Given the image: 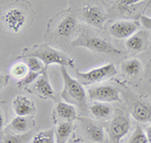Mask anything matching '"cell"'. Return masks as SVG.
<instances>
[{
  "label": "cell",
  "instance_id": "obj_26",
  "mask_svg": "<svg viewBox=\"0 0 151 143\" xmlns=\"http://www.w3.org/2000/svg\"><path fill=\"white\" fill-rule=\"evenodd\" d=\"M26 136H27V134L17 135L10 133L9 135H6L4 137V139L2 140V143H22L26 140Z\"/></svg>",
  "mask_w": 151,
  "mask_h": 143
},
{
  "label": "cell",
  "instance_id": "obj_23",
  "mask_svg": "<svg viewBox=\"0 0 151 143\" xmlns=\"http://www.w3.org/2000/svg\"><path fill=\"white\" fill-rule=\"evenodd\" d=\"M21 60L27 65L30 72L42 74V73L47 69V68L45 66V64H43L40 59H37V57H22Z\"/></svg>",
  "mask_w": 151,
  "mask_h": 143
},
{
  "label": "cell",
  "instance_id": "obj_16",
  "mask_svg": "<svg viewBox=\"0 0 151 143\" xmlns=\"http://www.w3.org/2000/svg\"><path fill=\"white\" fill-rule=\"evenodd\" d=\"M35 123L31 117H19L16 116L11 120L8 125V130L13 134L24 135L27 134L30 129L33 127Z\"/></svg>",
  "mask_w": 151,
  "mask_h": 143
},
{
  "label": "cell",
  "instance_id": "obj_5",
  "mask_svg": "<svg viewBox=\"0 0 151 143\" xmlns=\"http://www.w3.org/2000/svg\"><path fill=\"white\" fill-rule=\"evenodd\" d=\"M27 12L22 6H11L3 14V23L12 33H18L27 24Z\"/></svg>",
  "mask_w": 151,
  "mask_h": 143
},
{
  "label": "cell",
  "instance_id": "obj_6",
  "mask_svg": "<svg viewBox=\"0 0 151 143\" xmlns=\"http://www.w3.org/2000/svg\"><path fill=\"white\" fill-rule=\"evenodd\" d=\"M87 93L90 100L97 103H113L121 101L120 91L111 85L90 87Z\"/></svg>",
  "mask_w": 151,
  "mask_h": 143
},
{
  "label": "cell",
  "instance_id": "obj_20",
  "mask_svg": "<svg viewBox=\"0 0 151 143\" xmlns=\"http://www.w3.org/2000/svg\"><path fill=\"white\" fill-rule=\"evenodd\" d=\"M74 129L73 123L70 122H65V123H60L57 125V127L55 128V142L57 143H67L69 140Z\"/></svg>",
  "mask_w": 151,
  "mask_h": 143
},
{
  "label": "cell",
  "instance_id": "obj_3",
  "mask_svg": "<svg viewBox=\"0 0 151 143\" xmlns=\"http://www.w3.org/2000/svg\"><path fill=\"white\" fill-rule=\"evenodd\" d=\"M73 47H85L92 52L109 55H120L121 50L114 47L111 42L96 35H90L87 33H80L79 36L73 42Z\"/></svg>",
  "mask_w": 151,
  "mask_h": 143
},
{
  "label": "cell",
  "instance_id": "obj_28",
  "mask_svg": "<svg viewBox=\"0 0 151 143\" xmlns=\"http://www.w3.org/2000/svg\"><path fill=\"white\" fill-rule=\"evenodd\" d=\"M140 23L146 29L151 30V17H148L146 15H142L140 17Z\"/></svg>",
  "mask_w": 151,
  "mask_h": 143
},
{
  "label": "cell",
  "instance_id": "obj_11",
  "mask_svg": "<svg viewBox=\"0 0 151 143\" xmlns=\"http://www.w3.org/2000/svg\"><path fill=\"white\" fill-rule=\"evenodd\" d=\"M12 109L16 116L19 117H31L36 112L35 102L26 96L19 95L12 102Z\"/></svg>",
  "mask_w": 151,
  "mask_h": 143
},
{
  "label": "cell",
  "instance_id": "obj_1",
  "mask_svg": "<svg viewBox=\"0 0 151 143\" xmlns=\"http://www.w3.org/2000/svg\"><path fill=\"white\" fill-rule=\"evenodd\" d=\"M60 75L64 81V89L60 92L62 99L67 103L75 106L83 113H86L89 106L87 103L88 94L85 91L84 86L77 79L70 76L67 67H60Z\"/></svg>",
  "mask_w": 151,
  "mask_h": 143
},
{
  "label": "cell",
  "instance_id": "obj_14",
  "mask_svg": "<svg viewBox=\"0 0 151 143\" xmlns=\"http://www.w3.org/2000/svg\"><path fill=\"white\" fill-rule=\"evenodd\" d=\"M47 70L40 75V77L38 78L37 80H36V82L35 83V85H33V87H35V90L36 93H37V95L40 96L41 98L52 99V100L58 102L57 94H55V92L53 91L52 87L50 86Z\"/></svg>",
  "mask_w": 151,
  "mask_h": 143
},
{
  "label": "cell",
  "instance_id": "obj_24",
  "mask_svg": "<svg viewBox=\"0 0 151 143\" xmlns=\"http://www.w3.org/2000/svg\"><path fill=\"white\" fill-rule=\"evenodd\" d=\"M28 73H29V69H28L27 65H26L23 60L22 62H17L16 64H14L10 69L11 76L13 78H15V79L19 80V81L24 79Z\"/></svg>",
  "mask_w": 151,
  "mask_h": 143
},
{
  "label": "cell",
  "instance_id": "obj_29",
  "mask_svg": "<svg viewBox=\"0 0 151 143\" xmlns=\"http://www.w3.org/2000/svg\"><path fill=\"white\" fill-rule=\"evenodd\" d=\"M146 136H147V139H148V142L151 143V125L149 126V127L146 128Z\"/></svg>",
  "mask_w": 151,
  "mask_h": 143
},
{
  "label": "cell",
  "instance_id": "obj_10",
  "mask_svg": "<svg viewBox=\"0 0 151 143\" xmlns=\"http://www.w3.org/2000/svg\"><path fill=\"white\" fill-rule=\"evenodd\" d=\"M52 118L55 124L65 122L73 123L77 119V109L65 101H58L53 109Z\"/></svg>",
  "mask_w": 151,
  "mask_h": 143
},
{
  "label": "cell",
  "instance_id": "obj_9",
  "mask_svg": "<svg viewBox=\"0 0 151 143\" xmlns=\"http://www.w3.org/2000/svg\"><path fill=\"white\" fill-rule=\"evenodd\" d=\"M141 23L137 20H117L113 22L109 27V33L110 35L114 36L119 40H128L133 34H135L136 31L139 29Z\"/></svg>",
  "mask_w": 151,
  "mask_h": 143
},
{
  "label": "cell",
  "instance_id": "obj_8",
  "mask_svg": "<svg viewBox=\"0 0 151 143\" xmlns=\"http://www.w3.org/2000/svg\"><path fill=\"white\" fill-rule=\"evenodd\" d=\"M130 119L125 114L116 115L112 119L109 127V140L111 143H120L121 139L130 130Z\"/></svg>",
  "mask_w": 151,
  "mask_h": 143
},
{
  "label": "cell",
  "instance_id": "obj_12",
  "mask_svg": "<svg viewBox=\"0 0 151 143\" xmlns=\"http://www.w3.org/2000/svg\"><path fill=\"white\" fill-rule=\"evenodd\" d=\"M145 2L142 0H119L114 3L112 12L124 17H133V14L139 11L138 9L142 4H145Z\"/></svg>",
  "mask_w": 151,
  "mask_h": 143
},
{
  "label": "cell",
  "instance_id": "obj_22",
  "mask_svg": "<svg viewBox=\"0 0 151 143\" xmlns=\"http://www.w3.org/2000/svg\"><path fill=\"white\" fill-rule=\"evenodd\" d=\"M30 143H57L55 142V128H50L36 133L32 137Z\"/></svg>",
  "mask_w": 151,
  "mask_h": 143
},
{
  "label": "cell",
  "instance_id": "obj_21",
  "mask_svg": "<svg viewBox=\"0 0 151 143\" xmlns=\"http://www.w3.org/2000/svg\"><path fill=\"white\" fill-rule=\"evenodd\" d=\"M121 70L128 77H136L140 74L141 70H142V65H141L139 60L131 59L125 60L121 65Z\"/></svg>",
  "mask_w": 151,
  "mask_h": 143
},
{
  "label": "cell",
  "instance_id": "obj_18",
  "mask_svg": "<svg viewBox=\"0 0 151 143\" xmlns=\"http://www.w3.org/2000/svg\"><path fill=\"white\" fill-rule=\"evenodd\" d=\"M77 28V20L73 15H67L64 18L60 19V21L55 26V32L63 37H69L74 33Z\"/></svg>",
  "mask_w": 151,
  "mask_h": 143
},
{
  "label": "cell",
  "instance_id": "obj_19",
  "mask_svg": "<svg viewBox=\"0 0 151 143\" xmlns=\"http://www.w3.org/2000/svg\"><path fill=\"white\" fill-rule=\"evenodd\" d=\"M88 110L95 118L100 120L109 119L114 111L110 103H93L89 106Z\"/></svg>",
  "mask_w": 151,
  "mask_h": 143
},
{
  "label": "cell",
  "instance_id": "obj_13",
  "mask_svg": "<svg viewBox=\"0 0 151 143\" xmlns=\"http://www.w3.org/2000/svg\"><path fill=\"white\" fill-rule=\"evenodd\" d=\"M129 109L132 117L138 122H151V106L142 101H133L129 103Z\"/></svg>",
  "mask_w": 151,
  "mask_h": 143
},
{
  "label": "cell",
  "instance_id": "obj_15",
  "mask_svg": "<svg viewBox=\"0 0 151 143\" xmlns=\"http://www.w3.org/2000/svg\"><path fill=\"white\" fill-rule=\"evenodd\" d=\"M84 131L90 140L94 143H102L105 140L104 128L89 119L82 120Z\"/></svg>",
  "mask_w": 151,
  "mask_h": 143
},
{
  "label": "cell",
  "instance_id": "obj_27",
  "mask_svg": "<svg viewBox=\"0 0 151 143\" xmlns=\"http://www.w3.org/2000/svg\"><path fill=\"white\" fill-rule=\"evenodd\" d=\"M40 75L41 74H38V73H35V72L29 71L28 74L26 75V77L18 82V86L19 87H20V86L21 87H22V86H27V85L33 83V82H36V80L40 77Z\"/></svg>",
  "mask_w": 151,
  "mask_h": 143
},
{
  "label": "cell",
  "instance_id": "obj_25",
  "mask_svg": "<svg viewBox=\"0 0 151 143\" xmlns=\"http://www.w3.org/2000/svg\"><path fill=\"white\" fill-rule=\"evenodd\" d=\"M127 143H149L148 142L147 136L144 130L141 128V126L136 125L135 129L132 133V135L129 138Z\"/></svg>",
  "mask_w": 151,
  "mask_h": 143
},
{
  "label": "cell",
  "instance_id": "obj_4",
  "mask_svg": "<svg viewBox=\"0 0 151 143\" xmlns=\"http://www.w3.org/2000/svg\"><path fill=\"white\" fill-rule=\"evenodd\" d=\"M76 78L83 86H90V85L98 84L101 82L108 80L110 78L116 76L117 70L114 64H107L105 66L96 68L88 72H75Z\"/></svg>",
  "mask_w": 151,
  "mask_h": 143
},
{
  "label": "cell",
  "instance_id": "obj_17",
  "mask_svg": "<svg viewBox=\"0 0 151 143\" xmlns=\"http://www.w3.org/2000/svg\"><path fill=\"white\" fill-rule=\"evenodd\" d=\"M126 47L134 52H143L148 45V34L145 30H141L126 40Z\"/></svg>",
  "mask_w": 151,
  "mask_h": 143
},
{
  "label": "cell",
  "instance_id": "obj_7",
  "mask_svg": "<svg viewBox=\"0 0 151 143\" xmlns=\"http://www.w3.org/2000/svg\"><path fill=\"white\" fill-rule=\"evenodd\" d=\"M82 19L89 25L102 29L108 15L101 7L96 4H85L81 8Z\"/></svg>",
  "mask_w": 151,
  "mask_h": 143
},
{
  "label": "cell",
  "instance_id": "obj_2",
  "mask_svg": "<svg viewBox=\"0 0 151 143\" xmlns=\"http://www.w3.org/2000/svg\"><path fill=\"white\" fill-rule=\"evenodd\" d=\"M35 57L40 59L45 64V67L50 65H58L60 67L64 66L67 68H73L75 69V60L67 55L65 52L50 47L47 45H37L27 50V54L22 57Z\"/></svg>",
  "mask_w": 151,
  "mask_h": 143
}]
</instances>
